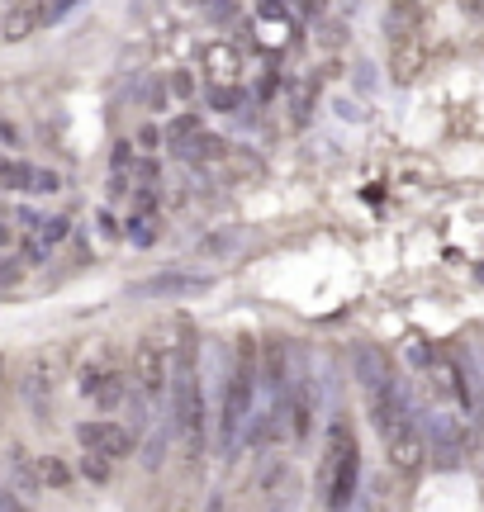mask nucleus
<instances>
[{
    "label": "nucleus",
    "mask_w": 484,
    "mask_h": 512,
    "mask_svg": "<svg viewBox=\"0 0 484 512\" xmlns=\"http://www.w3.org/2000/svg\"><path fill=\"white\" fill-rule=\"evenodd\" d=\"M34 479L43 484V489H72L76 470L67 465V460H57V456H38L34 460Z\"/></svg>",
    "instance_id": "9"
},
{
    "label": "nucleus",
    "mask_w": 484,
    "mask_h": 512,
    "mask_svg": "<svg viewBox=\"0 0 484 512\" xmlns=\"http://www.w3.org/2000/svg\"><path fill=\"white\" fill-rule=\"evenodd\" d=\"M323 10V0H304V15H318Z\"/></svg>",
    "instance_id": "18"
},
{
    "label": "nucleus",
    "mask_w": 484,
    "mask_h": 512,
    "mask_svg": "<svg viewBox=\"0 0 484 512\" xmlns=\"http://www.w3.org/2000/svg\"><path fill=\"white\" fill-rule=\"evenodd\" d=\"M43 19H48V10L29 0V5H19V10H10V29H5V34H10V38H24L29 29H38Z\"/></svg>",
    "instance_id": "10"
},
{
    "label": "nucleus",
    "mask_w": 484,
    "mask_h": 512,
    "mask_svg": "<svg viewBox=\"0 0 484 512\" xmlns=\"http://www.w3.org/2000/svg\"><path fill=\"white\" fill-rule=\"evenodd\" d=\"M257 380H261V361H257V342L252 337H238V356L228 366L224 384H219V408H214V432H219V446L233 451L247 432V422L257 413Z\"/></svg>",
    "instance_id": "2"
},
{
    "label": "nucleus",
    "mask_w": 484,
    "mask_h": 512,
    "mask_svg": "<svg viewBox=\"0 0 484 512\" xmlns=\"http://www.w3.org/2000/svg\"><path fill=\"white\" fill-rule=\"evenodd\" d=\"M209 275H195V271H162V275H148L138 290L143 294H181V290H205Z\"/></svg>",
    "instance_id": "8"
},
{
    "label": "nucleus",
    "mask_w": 484,
    "mask_h": 512,
    "mask_svg": "<svg viewBox=\"0 0 484 512\" xmlns=\"http://www.w3.org/2000/svg\"><path fill=\"white\" fill-rule=\"evenodd\" d=\"M81 394L91 403L95 413H114L124 394H129V370L114 366V361H91V366H81Z\"/></svg>",
    "instance_id": "5"
},
{
    "label": "nucleus",
    "mask_w": 484,
    "mask_h": 512,
    "mask_svg": "<svg viewBox=\"0 0 484 512\" xmlns=\"http://www.w3.org/2000/svg\"><path fill=\"white\" fill-rule=\"evenodd\" d=\"M76 441H81V451H100V456H110V460H129L133 451H138V437L114 418L81 422V427H76Z\"/></svg>",
    "instance_id": "7"
},
{
    "label": "nucleus",
    "mask_w": 484,
    "mask_h": 512,
    "mask_svg": "<svg viewBox=\"0 0 484 512\" xmlns=\"http://www.w3.org/2000/svg\"><path fill=\"white\" fill-rule=\"evenodd\" d=\"M171 427H176V437H181L190 460H205V451H209V394H205V380H200L195 337H186V347L176 356V370H171Z\"/></svg>",
    "instance_id": "1"
},
{
    "label": "nucleus",
    "mask_w": 484,
    "mask_h": 512,
    "mask_svg": "<svg viewBox=\"0 0 484 512\" xmlns=\"http://www.w3.org/2000/svg\"><path fill=\"white\" fill-rule=\"evenodd\" d=\"M138 181L157 185V181H162V162H157V157H143V162H138Z\"/></svg>",
    "instance_id": "15"
},
{
    "label": "nucleus",
    "mask_w": 484,
    "mask_h": 512,
    "mask_svg": "<svg viewBox=\"0 0 484 512\" xmlns=\"http://www.w3.org/2000/svg\"><path fill=\"white\" fill-rule=\"evenodd\" d=\"M138 147H143V152H157V147H162V128L143 124V128H138Z\"/></svg>",
    "instance_id": "14"
},
{
    "label": "nucleus",
    "mask_w": 484,
    "mask_h": 512,
    "mask_svg": "<svg viewBox=\"0 0 484 512\" xmlns=\"http://www.w3.org/2000/svg\"><path fill=\"white\" fill-rule=\"evenodd\" d=\"M171 370H176V356L162 337H143L138 351H133V380L148 399H167L171 394Z\"/></svg>",
    "instance_id": "4"
},
{
    "label": "nucleus",
    "mask_w": 484,
    "mask_h": 512,
    "mask_svg": "<svg viewBox=\"0 0 484 512\" xmlns=\"http://www.w3.org/2000/svg\"><path fill=\"white\" fill-rule=\"evenodd\" d=\"M233 242H238V233H214V238H205V256H224Z\"/></svg>",
    "instance_id": "13"
},
{
    "label": "nucleus",
    "mask_w": 484,
    "mask_h": 512,
    "mask_svg": "<svg viewBox=\"0 0 484 512\" xmlns=\"http://www.w3.org/2000/svg\"><path fill=\"white\" fill-rule=\"evenodd\" d=\"M171 91L181 95V100H190V91H195V76H190V72H176V76H171Z\"/></svg>",
    "instance_id": "16"
},
{
    "label": "nucleus",
    "mask_w": 484,
    "mask_h": 512,
    "mask_svg": "<svg viewBox=\"0 0 484 512\" xmlns=\"http://www.w3.org/2000/svg\"><path fill=\"white\" fill-rule=\"evenodd\" d=\"M423 432H428V456L437 470H456L470 456V432L456 418H447V413H432L423 422Z\"/></svg>",
    "instance_id": "6"
},
{
    "label": "nucleus",
    "mask_w": 484,
    "mask_h": 512,
    "mask_svg": "<svg viewBox=\"0 0 484 512\" xmlns=\"http://www.w3.org/2000/svg\"><path fill=\"white\" fill-rule=\"evenodd\" d=\"M238 105H242L238 86H214V91H209V110H214V114H233Z\"/></svg>",
    "instance_id": "12"
},
{
    "label": "nucleus",
    "mask_w": 484,
    "mask_h": 512,
    "mask_svg": "<svg viewBox=\"0 0 484 512\" xmlns=\"http://www.w3.org/2000/svg\"><path fill=\"white\" fill-rule=\"evenodd\" d=\"M100 233H105V238H119V223L110 219V209H100Z\"/></svg>",
    "instance_id": "17"
},
{
    "label": "nucleus",
    "mask_w": 484,
    "mask_h": 512,
    "mask_svg": "<svg viewBox=\"0 0 484 512\" xmlns=\"http://www.w3.org/2000/svg\"><path fill=\"white\" fill-rule=\"evenodd\" d=\"M361 484V437L342 413L328 422V446L318 460V503L323 508H347Z\"/></svg>",
    "instance_id": "3"
},
{
    "label": "nucleus",
    "mask_w": 484,
    "mask_h": 512,
    "mask_svg": "<svg viewBox=\"0 0 484 512\" xmlns=\"http://www.w3.org/2000/svg\"><path fill=\"white\" fill-rule=\"evenodd\" d=\"M81 479H91V484H110V479H114V460L100 456V451H86V456H81Z\"/></svg>",
    "instance_id": "11"
}]
</instances>
